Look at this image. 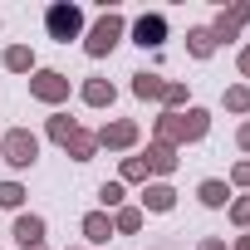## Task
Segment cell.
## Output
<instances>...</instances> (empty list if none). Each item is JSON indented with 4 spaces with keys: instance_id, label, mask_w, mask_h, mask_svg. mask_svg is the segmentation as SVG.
I'll return each instance as SVG.
<instances>
[{
    "instance_id": "cb8c5ba5",
    "label": "cell",
    "mask_w": 250,
    "mask_h": 250,
    "mask_svg": "<svg viewBox=\"0 0 250 250\" xmlns=\"http://www.w3.org/2000/svg\"><path fill=\"white\" fill-rule=\"evenodd\" d=\"M118 206H128V187H123V182H103L98 187V211H118Z\"/></svg>"
},
{
    "instance_id": "4316f807",
    "label": "cell",
    "mask_w": 250,
    "mask_h": 250,
    "mask_svg": "<svg viewBox=\"0 0 250 250\" xmlns=\"http://www.w3.org/2000/svg\"><path fill=\"white\" fill-rule=\"evenodd\" d=\"M226 216H230V226H235V230H250V196H230Z\"/></svg>"
},
{
    "instance_id": "e0dca14e",
    "label": "cell",
    "mask_w": 250,
    "mask_h": 250,
    "mask_svg": "<svg viewBox=\"0 0 250 250\" xmlns=\"http://www.w3.org/2000/svg\"><path fill=\"white\" fill-rule=\"evenodd\" d=\"M0 64H5L10 74H35V69H40V59H35V49H30V44H5Z\"/></svg>"
},
{
    "instance_id": "7a4b0ae2",
    "label": "cell",
    "mask_w": 250,
    "mask_h": 250,
    "mask_svg": "<svg viewBox=\"0 0 250 250\" xmlns=\"http://www.w3.org/2000/svg\"><path fill=\"white\" fill-rule=\"evenodd\" d=\"M0 162H10L15 172H30L40 162V138L30 128H10V133H0Z\"/></svg>"
},
{
    "instance_id": "ac0fdd59",
    "label": "cell",
    "mask_w": 250,
    "mask_h": 250,
    "mask_svg": "<svg viewBox=\"0 0 250 250\" xmlns=\"http://www.w3.org/2000/svg\"><path fill=\"white\" fill-rule=\"evenodd\" d=\"M118 182H123V187H147V182H152V172H147L143 152H138V157H123V162H118Z\"/></svg>"
},
{
    "instance_id": "4dcf8cb0",
    "label": "cell",
    "mask_w": 250,
    "mask_h": 250,
    "mask_svg": "<svg viewBox=\"0 0 250 250\" xmlns=\"http://www.w3.org/2000/svg\"><path fill=\"white\" fill-rule=\"evenodd\" d=\"M235 69H240V79H250V44L235 54Z\"/></svg>"
},
{
    "instance_id": "52a82bcc",
    "label": "cell",
    "mask_w": 250,
    "mask_h": 250,
    "mask_svg": "<svg viewBox=\"0 0 250 250\" xmlns=\"http://www.w3.org/2000/svg\"><path fill=\"white\" fill-rule=\"evenodd\" d=\"M133 44H143V49H162L167 44V15H138L133 20Z\"/></svg>"
},
{
    "instance_id": "83f0119b",
    "label": "cell",
    "mask_w": 250,
    "mask_h": 250,
    "mask_svg": "<svg viewBox=\"0 0 250 250\" xmlns=\"http://www.w3.org/2000/svg\"><path fill=\"white\" fill-rule=\"evenodd\" d=\"M230 191H250V157H240L230 167Z\"/></svg>"
},
{
    "instance_id": "5bb4252c",
    "label": "cell",
    "mask_w": 250,
    "mask_h": 250,
    "mask_svg": "<svg viewBox=\"0 0 250 250\" xmlns=\"http://www.w3.org/2000/svg\"><path fill=\"white\" fill-rule=\"evenodd\" d=\"M206 133H211V113L191 103V108L182 113V147H187V143H201Z\"/></svg>"
},
{
    "instance_id": "8992f818",
    "label": "cell",
    "mask_w": 250,
    "mask_h": 250,
    "mask_svg": "<svg viewBox=\"0 0 250 250\" xmlns=\"http://www.w3.org/2000/svg\"><path fill=\"white\" fill-rule=\"evenodd\" d=\"M250 25V5H245V0H235V5L230 10H216V20L206 25L211 30V40L216 44H230V40H240V30Z\"/></svg>"
},
{
    "instance_id": "6da1fadb",
    "label": "cell",
    "mask_w": 250,
    "mask_h": 250,
    "mask_svg": "<svg viewBox=\"0 0 250 250\" xmlns=\"http://www.w3.org/2000/svg\"><path fill=\"white\" fill-rule=\"evenodd\" d=\"M123 35H128V20H123L118 10H103V15L83 30V54H88V59H108V54L123 44Z\"/></svg>"
},
{
    "instance_id": "484cf974",
    "label": "cell",
    "mask_w": 250,
    "mask_h": 250,
    "mask_svg": "<svg viewBox=\"0 0 250 250\" xmlns=\"http://www.w3.org/2000/svg\"><path fill=\"white\" fill-rule=\"evenodd\" d=\"M25 196H30V191H25V187H20L15 177H10V182H0V211H15V216H20Z\"/></svg>"
},
{
    "instance_id": "d4e9b609",
    "label": "cell",
    "mask_w": 250,
    "mask_h": 250,
    "mask_svg": "<svg viewBox=\"0 0 250 250\" xmlns=\"http://www.w3.org/2000/svg\"><path fill=\"white\" fill-rule=\"evenodd\" d=\"M221 103H226V113L245 118V113H250V83H230V88L221 93Z\"/></svg>"
},
{
    "instance_id": "1f68e13d",
    "label": "cell",
    "mask_w": 250,
    "mask_h": 250,
    "mask_svg": "<svg viewBox=\"0 0 250 250\" xmlns=\"http://www.w3.org/2000/svg\"><path fill=\"white\" fill-rule=\"evenodd\" d=\"M230 250H250V230H240V235L230 240Z\"/></svg>"
},
{
    "instance_id": "7402d4cb",
    "label": "cell",
    "mask_w": 250,
    "mask_h": 250,
    "mask_svg": "<svg viewBox=\"0 0 250 250\" xmlns=\"http://www.w3.org/2000/svg\"><path fill=\"white\" fill-rule=\"evenodd\" d=\"M74 133H79V118H69V113H54V118L44 123V138H49V143H59V147H64Z\"/></svg>"
},
{
    "instance_id": "ffe728a7",
    "label": "cell",
    "mask_w": 250,
    "mask_h": 250,
    "mask_svg": "<svg viewBox=\"0 0 250 250\" xmlns=\"http://www.w3.org/2000/svg\"><path fill=\"white\" fill-rule=\"evenodd\" d=\"M216 49H221V44L211 40V30H206V25H196V30H187V54H191V59H211Z\"/></svg>"
},
{
    "instance_id": "3957f363",
    "label": "cell",
    "mask_w": 250,
    "mask_h": 250,
    "mask_svg": "<svg viewBox=\"0 0 250 250\" xmlns=\"http://www.w3.org/2000/svg\"><path fill=\"white\" fill-rule=\"evenodd\" d=\"M44 30H49V40H59V44L83 40V10L74 5V0H59V5L44 10Z\"/></svg>"
},
{
    "instance_id": "44dd1931",
    "label": "cell",
    "mask_w": 250,
    "mask_h": 250,
    "mask_svg": "<svg viewBox=\"0 0 250 250\" xmlns=\"http://www.w3.org/2000/svg\"><path fill=\"white\" fill-rule=\"evenodd\" d=\"M187 108H191V88L177 83V79H167V88H162V113H187Z\"/></svg>"
},
{
    "instance_id": "ba28073f",
    "label": "cell",
    "mask_w": 250,
    "mask_h": 250,
    "mask_svg": "<svg viewBox=\"0 0 250 250\" xmlns=\"http://www.w3.org/2000/svg\"><path fill=\"white\" fill-rule=\"evenodd\" d=\"M138 206H143V216H147V211H152V216H167V211H177V187H172V182H147L143 196H138Z\"/></svg>"
},
{
    "instance_id": "8fae6325",
    "label": "cell",
    "mask_w": 250,
    "mask_h": 250,
    "mask_svg": "<svg viewBox=\"0 0 250 250\" xmlns=\"http://www.w3.org/2000/svg\"><path fill=\"white\" fill-rule=\"evenodd\" d=\"M79 230H83V240H88V250H98V245H108L118 230H113V216L108 211H88L83 221H79Z\"/></svg>"
},
{
    "instance_id": "30bf717a",
    "label": "cell",
    "mask_w": 250,
    "mask_h": 250,
    "mask_svg": "<svg viewBox=\"0 0 250 250\" xmlns=\"http://www.w3.org/2000/svg\"><path fill=\"white\" fill-rule=\"evenodd\" d=\"M143 162H147V172H152V182H167L172 172H177V147H162V143H147V152H143Z\"/></svg>"
},
{
    "instance_id": "4fadbf2b",
    "label": "cell",
    "mask_w": 250,
    "mask_h": 250,
    "mask_svg": "<svg viewBox=\"0 0 250 250\" xmlns=\"http://www.w3.org/2000/svg\"><path fill=\"white\" fill-rule=\"evenodd\" d=\"M196 201H201L206 211H226V206H230V182H221V177L196 182Z\"/></svg>"
},
{
    "instance_id": "d6a6232c",
    "label": "cell",
    "mask_w": 250,
    "mask_h": 250,
    "mask_svg": "<svg viewBox=\"0 0 250 250\" xmlns=\"http://www.w3.org/2000/svg\"><path fill=\"white\" fill-rule=\"evenodd\" d=\"M30 250H49V245H30Z\"/></svg>"
},
{
    "instance_id": "5b68a950",
    "label": "cell",
    "mask_w": 250,
    "mask_h": 250,
    "mask_svg": "<svg viewBox=\"0 0 250 250\" xmlns=\"http://www.w3.org/2000/svg\"><path fill=\"white\" fill-rule=\"evenodd\" d=\"M93 138H98V147H108V152H133L138 138H143V128H138L133 118H113V123H103Z\"/></svg>"
},
{
    "instance_id": "f546056e",
    "label": "cell",
    "mask_w": 250,
    "mask_h": 250,
    "mask_svg": "<svg viewBox=\"0 0 250 250\" xmlns=\"http://www.w3.org/2000/svg\"><path fill=\"white\" fill-rule=\"evenodd\" d=\"M196 250H230V245H226V235H206V240H196Z\"/></svg>"
},
{
    "instance_id": "2e32d148",
    "label": "cell",
    "mask_w": 250,
    "mask_h": 250,
    "mask_svg": "<svg viewBox=\"0 0 250 250\" xmlns=\"http://www.w3.org/2000/svg\"><path fill=\"white\" fill-rule=\"evenodd\" d=\"M152 143L182 147V113H157V123H152Z\"/></svg>"
},
{
    "instance_id": "9a60e30c",
    "label": "cell",
    "mask_w": 250,
    "mask_h": 250,
    "mask_svg": "<svg viewBox=\"0 0 250 250\" xmlns=\"http://www.w3.org/2000/svg\"><path fill=\"white\" fill-rule=\"evenodd\" d=\"M162 88H167V79H162L157 69L133 74V98H143V103H162Z\"/></svg>"
},
{
    "instance_id": "603a6c76",
    "label": "cell",
    "mask_w": 250,
    "mask_h": 250,
    "mask_svg": "<svg viewBox=\"0 0 250 250\" xmlns=\"http://www.w3.org/2000/svg\"><path fill=\"white\" fill-rule=\"evenodd\" d=\"M143 221H147L143 206H118V211H113V230H118V235H138Z\"/></svg>"
},
{
    "instance_id": "9c48e42d",
    "label": "cell",
    "mask_w": 250,
    "mask_h": 250,
    "mask_svg": "<svg viewBox=\"0 0 250 250\" xmlns=\"http://www.w3.org/2000/svg\"><path fill=\"white\" fill-rule=\"evenodd\" d=\"M10 235L20 240V250H30V245H44V235H49V221H44L40 211H20V216H15V226H10Z\"/></svg>"
},
{
    "instance_id": "d6986e66",
    "label": "cell",
    "mask_w": 250,
    "mask_h": 250,
    "mask_svg": "<svg viewBox=\"0 0 250 250\" xmlns=\"http://www.w3.org/2000/svg\"><path fill=\"white\" fill-rule=\"evenodd\" d=\"M64 152H69L74 162H93V157H98V138H93L88 128H79V133L64 143Z\"/></svg>"
},
{
    "instance_id": "f1b7e54d",
    "label": "cell",
    "mask_w": 250,
    "mask_h": 250,
    "mask_svg": "<svg viewBox=\"0 0 250 250\" xmlns=\"http://www.w3.org/2000/svg\"><path fill=\"white\" fill-rule=\"evenodd\" d=\"M235 147H240V152H250V118H245L240 128H235Z\"/></svg>"
},
{
    "instance_id": "7c38bea8",
    "label": "cell",
    "mask_w": 250,
    "mask_h": 250,
    "mask_svg": "<svg viewBox=\"0 0 250 250\" xmlns=\"http://www.w3.org/2000/svg\"><path fill=\"white\" fill-rule=\"evenodd\" d=\"M79 98H83L88 108H113V103H118V83H113V79H83V83H79Z\"/></svg>"
},
{
    "instance_id": "836d02e7",
    "label": "cell",
    "mask_w": 250,
    "mask_h": 250,
    "mask_svg": "<svg viewBox=\"0 0 250 250\" xmlns=\"http://www.w3.org/2000/svg\"><path fill=\"white\" fill-rule=\"evenodd\" d=\"M69 250H88V245H69Z\"/></svg>"
},
{
    "instance_id": "277c9868",
    "label": "cell",
    "mask_w": 250,
    "mask_h": 250,
    "mask_svg": "<svg viewBox=\"0 0 250 250\" xmlns=\"http://www.w3.org/2000/svg\"><path fill=\"white\" fill-rule=\"evenodd\" d=\"M30 98L44 103V108L69 103V74H64V69H35V74H30Z\"/></svg>"
}]
</instances>
